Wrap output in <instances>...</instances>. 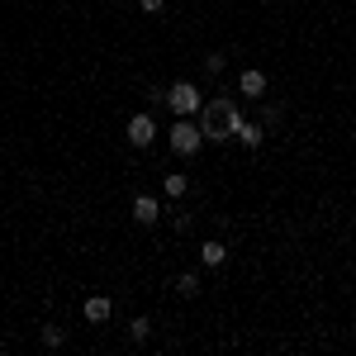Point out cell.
Segmentation results:
<instances>
[{
  "label": "cell",
  "mask_w": 356,
  "mask_h": 356,
  "mask_svg": "<svg viewBox=\"0 0 356 356\" xmlns=\"http://www.w3.org/2000/svg\"><path fill=\"white\" fill-rule=\"evenodd\" d=\"M238 124H243V114H238V105H233L228 95L209 100V105H200V129H204L209 143H228V138L238 134Z\"/></svg>",
  "instance_id": "1"
},
{
  "label": "cell",
  "mask_w": 356,
  "mask_h": 356,
  "mask_svg": "<svg viewBox=\"0 0 356 356\" xmlns=\"http://www.w3.org/2000/svg\"><path fill=\"white\" fill-rule=\"evenodd\" d=\"M166 105H171V114H176V119H191V114H200L204 95H200V86H191V81H176L171 90H166Z\"/></svg>",
  "instance_id": "2"
},
{
  "label": "cell",
  "mask_w": 356,
  "mask_h": 356,
  "mask_svg": "<svg viewBox=\"0 0 356 356\" xmlns=\"http://www.w3.org/2000/svg\"><path fill=\"white\" fill-rule=\"evenodd\" d=\"M166 138H171V152H181V157H195V152L204 147V129L191 124V119H176Z\"/></svg>",
  "instance_id": "3"
},
{
  "label": "cell",
  "mask_w": 356,
  "mask_h": 356,
  "mask_svg": "<svg viewBox=\"0 0 356 356\" xmlns=\"http://www.w3.org/2000/svg\"><path fill=\"white\" fill-rule=\"evenodd\" d=\"M152 138H157V119H152V114H134V119H129V143H134V147H147Z\"/></svg>",
  "instance_id": "4"
},
{
  "label": "cell",
  "mask_w": 356,
  "mask_h": 356,
  "mask_svg": "<svg viewBox=\"0 0 356 356\" xmlns=\"http://www.w3.org/2000/svg\"><path fill=\"white\" fill-rule=\"evenodd\" d=\"M134 219L147 228V223H157L162 219V200L157 195H134Z\"/></svg>",
  "instance_id": "5"
},
{
  "label": "cell",
  "mask_w": 356,
  "mask_h": 356,
  "mask_svg": "<svg viewBox=\"0 0 356 356\" xmlns=\"http://www.w3.org/2000/svg\"><path fill=\"white\" fill-rule=\"evenodd\" d=\"M238 90H243L247 100H261V95H266V72L247 67V72H243V81H238Z\"/></svg>",
  "instance_id": "6"
},
{
  "label": "cell",
  "mask_w": 356,
  "mask_h": 356,
  "mask_svg": "<svg viewBox=\"0 0 356 356\" xmlns=\"http://www.w3.org/2000/svg\"><path fill=\"white\" fill-rule=\"evenodd\" d=\"M233 138H243V147H261V143H266V129H261V124H252V119H243Z\"/></svg>",
  "instance_id": "7"
},
{
  "label": "cell",
  "mask_w": 356,
  "mask_h": 356,
  "mask_svg": "<svg viewBox=\"0 0 356 356\" xmlns=\"http://www.w3.org/2000/svg\"><path fill=\"white\" fill-rule=\"evenodd\" d=\"M110 309H114V304L105 300V295H90V300H86V309H81V314H86V318H90V323H105V318H110Z\"/></svg>",
  "instance_id": "8"
},
{
  "label": "cell",
  "mask_w": 356,
  "mask_h": 356,
  "mask_svg": "<svg viewBox=\"0 0 356 356\" xmlns=\"http://www.w3.org/2000/svg\"><path fill=\"white\" fill-rule=\"evenodd\" d=\"M200 261H204V266H223V261H228V247L223 243H200Z\"/></svg>",
  "instance_id": "9"
},
{
  "label": "cell",
  "mask_w": 356,
  "mask_h": 356,
  "mask_svg": "<svg viewBox=\"0 0 356 356\" xmlns=\"http://www.w3.org/2000/svg\"><path fill=\"white\" fill-rule=\"evenodd\" d=\"M162 191H166V200H181V195L191 191V181H186V176H181V171H166Z\"/></svg>",
  "instance_id": "10"
},
{
  "label": "cell",
  "mask_w": 356,
  "mask_h": 356,
  "mask_svg": "<svg viewBox=\"0 0 356 356\" xmlns=\"http://www.w3.org/2000/svg\"><path fill=\"white\" fill-rule=\"evenodd\" d=\"M176 290H181V295H186V300H195V295H200V275H195V271L176 275Z\"/></svg>",
  "instance_id": "11"
},
{
  "label": "cell",
  "mask_w": 356,
  "mask_h": 356,
  "mask_svg": "<svg viewBox=\"0 0 356 356\" xmlns=\"http://www.w3.org/2000/svg\"><path fill=\"white\" fill-rule=\"evenodd\" d=\"M129 337H134V342H147V337H152V318H134V323H129Z\"/></svg>",
  "instance_id": "12"
},
{
  "label": "cell",
  "mask_w": 356,
  "mask_h": 356,
  "mask_svg": "<svg viewBox=\"0 0 356 356\" xmlns=\"http://www.w3.org/2000/svg\"><path fill=\"white\" fill-rule=\"evenodd\" d=\"M38 337H43V347H62V342H67V328H57V323H48V328L38 332Z\"/></svg>",
  "instance_id": "13"
},
{
  "label": "cell",
  "mask_w": 356,
  "mask_h": 356,
  "mask_svg": "<svg viewBox=\"0 0 356 356\" xmlns=\"http://www.w3.org/2000/svg\"><path fill=\"white\" fill-rule=\"evenodd\" d=\"M204 72H209V76H219V72H223V53H209V57H204Z\"/></svg>",
  "instance_id": "14"
},
{
  "label": "cell",
  "mask_w": 356,
  "mask_h": 356,
  "mask_svg": "<svg viewBox=\"0 0 356 356\" xmlns=\"http://www.w3.org/2000/svg\"><path fill=\"white\" fill-rule=\"evenodd\" d=\"M138 5H143L147 15H162V5H166V0H138Z\"/></svg>",
  "instance_id": "15"
},
{
  "label": "cell",
  "mask_w": 356,
  "mask_h": 356,
  "mask_svg": "<svg viewBox=\"0 0 356 356\" xmlns=\"http://www.w3.org/2000/svg\"><path fill=\"white\" fill-rule=\"evenodd\" d=\"M266 5H271V0H266Z\"/></svg>",
  "instance_id": "16"
}]
</instances>
